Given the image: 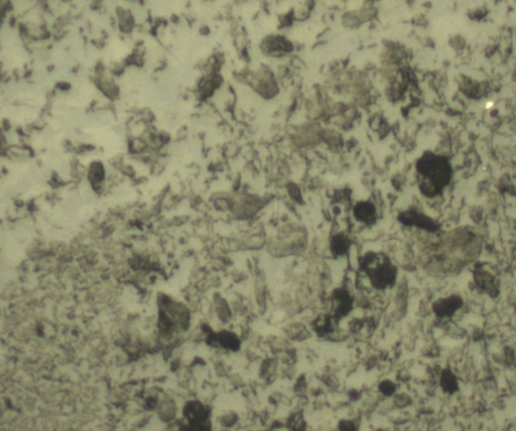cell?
<instances>
[{
    "mask_svg": "<svg viewBox=\"0 0 516 431\" xmlns=\"http://www.w3.org/2000/svg\"><path fill=\"white\" fill-rule=\"evenodd\" d=\"M479 251L480 246L475 235L469 232L460 233L453 235L440 246L434 247L430 258L434 263L433 267L452 273L472 261Z\"/></svg>",
    "mask_w": 516,
    "mask_h": 431,
    "instance_id": "1",
    "label": "cell"
},
{
    "mask_svg": "<svg viewBox=\"0 0 516 431\" xmlns=\"http://www.w3.org/2000/svg\"><path fill=\"white\" fill-rule=\"evenodd\" d=\"M359 264L361 270L366 273L375 288L384 290L394 285L397 278V269L386 255L369 252L361 257Z\"/></svg>",
    "mask_w": 516,
    "mask_h": 431,
    "instance_id": "2",
    "label": "cell"
},
{
    "mask_svg": "<svg viewBox=\"0 0 516 431\" xmlns=\"http://www.w3.org/2000/svg\"><path fill=\"white\" fill-rule=\"evenodd\" d=\"M417 171L425 178L421 189L426 195H434L446 185L449 180V171L444 162L433 158H423L417 164Z\"/></svg>",
    "mask_w": 516,
    "mask_h": 431,
    "instance_id": "3",
    "label": "cell"
},
{
    "mask_svg": "<svg viewBox=\"0 0 516 431\" xmlns=\"http://www.w3.org/2000/svg\"><path fill=\"white\" fill-rule=\"evenodd\" d=\"M474 282L476 286L487 293L491 297H496L499 294V281L490 272L481 266L475 267Z\"/></svg>",
    "mask_w": 516,
    "mask_h": 431,
    "instance_id": "4",
    "label": "cell"
},
{
    "mask_svg": "<svg viewBox=\"0 0 516 431\" xmlns=\"http://www.w3.org/2000/svg\"><path fill=\"white\" fill-rule=\"evenodd\" d=\"M292 43L281 36L266 37L261 43V50L270 56H281L293 51Z\"/></svg>",
    "mask_w": 516,
    "mask_h": 431,
    "instance_id": "5",
    "label": "cell"
},
{
    "mask_svg": "<svg viewBox=\"0 0 516 431\" xmlns=\"http://www.w3.org/2000/svg\"><path fill=\"white\" fill-rule=\"evenodd\" d=\"M333 302V317L339 320L346 316L352 309L353 300L350 293L344 288L335 289L332 296Z\"/></svg>",
    "mask_w": 516,
    "mask_h": 431,
    "instance_id": "6",
    "label": "cell"
},
{
    "mask_svg": "<svg viewBox=\"0 0 516 431\" xmlns=\"http://www.w3.org/2000/svg\"><path fill=\"white\" fill-rule=\"evenodd\" d=\"M254 89L264 98H271L278 92L276 82L272 74L268 71H262L255 77Z\"/></svg>",
    "mask_w": 516,
    "mask_h": 431,
    "instance_id": "7",
    "label": "cell"
},
{
    "mask_svg": "<svg viewBox=\"0 0 516 431\" xmlns=\"http://www.w3.org/2000/svg\"><path fill=\"white\" fill-rule=\"evenodd\" d=\"M463 306V300L461 296L451 295L445 299L437 301L433 305V310L439 317L452 316L458 309Z\"/></svg>",
    "mask_w": 516,
    "mask_h": 431,
    "instance_id": "8",
    "label": "cell"
},
{
    "mask_svg": "<svg viewBox=\"0 0 516 431\" xmlns=\"http://www.w3.org/2000/svg\"><path fill=\"white\" fill-rule=\"evenodd\" d=\"M355 218L366 225H373L376 222V208L370 202H360L354 208Z\"/></svg>",
    "mask_w": 516,
    "mask_h": 431,
    "instance_id": "9",
    "label": "cell"
},
{
    "mask_svg": "<svg viewBox=\"0 0 516 431\" xmlns=\"http://www.w3.org/2000/svg\"><path fill=\"white\" fill-rule=\"evenodd\" d=\"M398 221L404 225H407V226H410V225H413V226H416V227H420L422 229H426V230H429V231H435V226H434V223L429 220L427 217H424L417 213H414V212H405V213H401L399 216H398Z\"/></svg>",
    "mask_w": 516,
    "mask_h": 431,
    "instance_id": "10",
    "label": "cell"
},
{
    "mask_svg": "<svg viewBox=\"0 0 516 431\" xmlns=\"http://www.w3.org/2000/svg\"><path fill=\"white\" fill-rule=\"evenodd\" d=\"M350 245L351 242L345 235L338 234L332 239L331 251L335 257H340L348 252Z\"/></svg>",
    "mask_w": 516,
    "mask_h": 431,
    "instance_id": "11",
    "label": "cell"
},
{
    "mask_svg": "<svg viewBox=\"0 0 516 431\" xmlns=\"http://www.w3.org/2000/svg\"><path fill=\"white\" fill-rule=\"evenodd\" d=\"M218 341L224 348L234 350V351L239 349V340L234 334L221 333L218 336Z\"/></svg>",
    "mask_w": 516,
    "mask_h": 431,
    "instance_id": "12",
    "label": "cell"
},
{
    "mask_svg": "<svg viewBox=\"0 0 516 431\" xmlns=\"http://www.w3.org/2000/svg\"><path fill=\"white\" fill-rule=\"evenodd\" d=\"M441 383L443 386V389H445L448 392H454L457 390V380L454 377V375L449 371H444L441 379Z\"/></svg>",
    "mask_w": 516,
    "mask_h": 431,
    "instance_id": "13",
    "label": "cell"
},
{
    "mask_svg": "<svg viewBox=\"0 0 516 431\" xmlns=\"http://www.w3.org/2000/svg\"><path fill=\"white\" fill-rule=\"evenodd\" d=\"M256 283H255V294L257 297L259 306H264L265 304V286H264V280L259 275L256 276Z\"/></svg>",
    "mask_w": 516,
    "mask_h": 431,
    "instance_id": "14",
    "label": "cell"
},
{
    "mask_svg": "<svg viewBox=\"0 0 516 431\" xmlns=\"http://www.w3.org/2000/svg\"><path fill=\"white\" fill-rule=\"evenodd\" d=\"M394 389H395V387L391 382H384L381 384V390L384 393H392V391H394Z\"/></svg>",
    "mask_w": 516,
    "mask_h": 431,
    "instance_id": "15",
    "label": "cell"
}]
</instances>
